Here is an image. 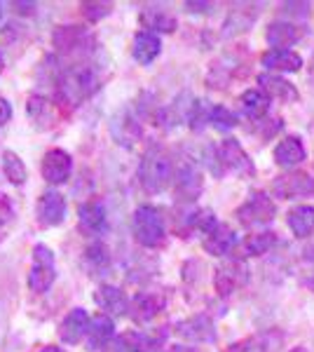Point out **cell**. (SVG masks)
<instances>
[{
    "label": "cell",
    "mask_w": 314,
    "mask_h": 352,
    "mask_svg": "<svg viewBox=\"0 0 314 352\" xmlns=\"http://www.w3.org/2000/svg\"><path fill=\"white\" fill-rule=\"evenodd\" d=\"M94 300L101 310L111 312V315H127V310H129V298L124 296V292H120V289L113 285H101L96 289Z\"/></svg>",
    "instance_id": "17"
},
{
    "label": "cell",
    "mask_w": 314,
    "mask_h": 352,
    "mask_svg": "<svg viewBox=\"0 0 314 352\" xmlns=\"http://www.w3.org/2000/svg\"><path fill=\"white\" fill-rule=\"evenodd\" d=\"M131 230L139 244L148 249H155L167 237V228H164V217L157 207L153 204H141L131 217Z\"/></svg>",
    "instance_id": "1"
},
{
    "label": "cell",
    "mask_w": 314,
    "mask_h": 352,
    "mask_svg": "<svg viewBox=\"0 0 314 352\" xmlns=\"http://www.w3.org/2000/svg\"><path fill=\"white\" fill-rule=\"evenodd\" d=\"M277 244V235L270 230L265 232H256V235H249L247 240H244L242 249L247 256H262V254H267L272 247Z\"/></svg>",
    "instance_id": "29"
},
{
    "label": "cell",
    "mask_w": 314,
    "mask_h": 352,
    "mask_svg": "<svg viewBox=\"0 0 314 352\" xmlns=\"http://www.w3.org/2000/svg\"><path fill=\"white\" fill-rule=\"evenodd\" d=\"M127 343V348L134 352H157L159 350V338L157 336H148V333H129L122 338Z\"/></svg>",
    "instance_id": "33"
},
{
    "label": "cell",
    "mask_w": 314,
    "mask_h": 352,
    "mask_svg": "<svg viewBox=\"0 0 314 352\" xmlns=\"http://www.w3.org/2000/svg\"><path fill=\"white\" fill-rule=\"evenodd\" d=\"M54 45L66 54H82L85 50L94 45V38L80 26H61L54 33Z\"/></svg>",
    "instance_id": "12"
},
{
    "label": "cell",
    "mask_w": 314,
    "mask_h": 352,
    "mask_svg": "<svg viewBox=\"0 0 314 352\" xmlns=\"http://www.w3.org/2000/svg\"><path fill=\"white\" fill-rule=\"evenodd\" d=\"M38 352H66V350L56 348V345H45V348H40Z\"/></svg>",
    "instance_id": "42"
},
{
    "label": "cell",
    "mask_w": 314,
    "mask_h": 352,
    "mask_svg": "<svg viewBox=\"0 0 314 352\" xmlns=\"http://www.w3.org/2000/svg\"><path fill=\"white\" fill-rule=\"evenodd\" d=\"M162 308H164L162 296H157V294H139L134 298V305H131V310H134L131 315H134L136 322H150Z\"/></svg>",
    "instance_id": "26"
},
{
    "label": "cell",
    "mask_w": 314,
    "mask_h": 352,
    "mask_svg": "<svg viewBox=\"0 0 314 352\" xmlns=\"http://www.w3.org/2000/svg\"><path fill=\"white\" fill-rule=\"evenodd\" d=\"M99 89V78L92 68H71L64 73V80H61V92L68 101L80 104L82 99H87L89 94H94Z\"/></svg>",
    "instance_id": "4"
},
{
    "label": "cell",
    "mask_w": 314,
    "mask_h": 352,
    "mask_svg": "<svg viewBox=\"0 0 314 352\" xmlns=\"http://www.w3.org/2000/svg\"><path fill=\"white\" fill-rule=\"evenodd\" d=\"M287 223L295 237H310L314 232V207H307V204L293 207L289 212Z\"/></svg>",
    "instance_id": "25"
},
{
    "label": "cell",
    "mask_w": 314,
    "mask_h": 352,
    "mask_svg": "<svg viewBox=\"0 0 314 352\" xmlns=\"http://www.w3.org/2000/svg\"><path fill=\"white\" fill-rule=\"evenodd\" d=\"M275 214H277V207L267 192H254V195L237 209L239 223L247 226V228L270 223V221L275 219Z\"/></svg>",
    "instance_id": "5"
},
{
    "label": "cell",
    "mask_w": 314,
    "mask_h": 352,
    "mask_svg": "<svg viewBox=\"0 0 314 352\" xmlns=\"http://www.w3.org/2000/svg\"><path fill=\"white\" fill-rule=\"evenodd\" d=\"M78 214H80V226H82L87 232H94L96 235V232L106 230V209L101 202H96V200L82 202L78 209Z\"/></svg>",
    "instance_id": "23"
},
{
    "label": "cell",
    "mask_w": 314,
    "mask_h": 352,
    "mask_svg": "<svg viewBox=\"0 0 314 352\" xmlns=\"http://www.w3.org/2000/svg\"><path fill=\"white\" fill-rule=\"evenodd\" d=\"M272 190H275L277 197L282 200H291V197H305L314 192V179L305 172H287L279 174L272 184Z\"/></svg>",
    "instance_id": "8"
},
{
    "label": "cell",
    "mask_w": 314,
    "mask_h": 352,
    "mask_svg": "<svg viewBox=\"0 0 314 352\" xmlns=\"http://www.w3.org/2000/svg\"><path fill=\"white\" fill-rule=\"evenodd\" d=\"M242 104L244 116L251 118V120H262L270 111V96H267L262 89H247L239 99Z\"/></svg>",
    "instance_id": "24"
},
{
    "label": "cell",
    "mask_w": 314,
    "mask_h": 352,
    "mask_svg": "<svg viewBox=\"0 0 314 352\" xmlns=\"http://www.w3.org/2000/svg\"><path fill=\"white\" fill-rule=\"evenodd\" d=\"M85 261H87V265L92 270H106L108 265H111V252H108L106 244L101 242H94L87 247V252H85Z\"/></svg>",
    "instance_id": "31"
},
{
    "label": "cell",
    "mask_w": 314,
    "mask_h": 352,
    "mask_svg": "<svg viewBox=\"0 0 314 352\" xmlns=\"http://www.w3.org/2000/svg\"><path fill=\"white\" fill-rule=\"evenodd\" d=\"M258 82H260V89L270 96V99H277V101L298 99V89H295L289 80H284L282 76H277V73H260Z\"/></svg>",
    "instance_id": "18"
},
{
    "label": "cell",
    "mask_w": 314,
    "mask_h": 352,
    "mask_svg": "<svg viewBox=\"0 0 314 352\" xmlns=\"http://www.w3.org/2000/svg\"><path fill=\"white\" fill-rule=\"evenodd\" d=\"M256 16H258V5H239V8L232 10V14L227 16L225 36H232V33H239V31H247V28L254 24Z\"/></svg>",
    "instance_id": "27"
},
{
    "label": "cell",
    "mask_w": 314,
    "mask_h": 352,
    "mask_svg": "<svg viewBox=\"0 0 314 352\" xmlns=\"http://www.w3.org/2000/svg\"><path fill=\"white\" fill-rule=\"evenodd\" d=\"M262 66L275 73H295L302 68V56L293 50H270L262 54Z\"/></svg>",
    "instance_id": "19"
},
{
    "label": "cell",
    "mask_w": 314,
    "mask_h": 352,
    "mask_svg": "<svg viewBox=\"0 0 314 352\" xmlns=\"http://www.w3.org/2000/svg\"><path fill=\"white\" fill-rule=\"evenodd\" d=\"M159 50H162V43H159V36L153 31H141L136 33L134 38V45H131V54H134V59L139 61V64H153V61L157 59Z\"/></svg>",
    "instance_id": "20"
},
{
    "label": "cell",
    "mask_w": 314,
    "mask_h": 352,
    "mask_svg": "<svg viewBox=\"0 0 314 352\" xmlns=\"http://www.w3.org/2000/svg\"><path fill=\"white\" fill-rule=\"evenodd\" d=\"M56 280V268H54V254L45 244H36L33 247V261L31 270H28V289L33 294H45L49 292V287Z\"/></svg>",
    "instance_id": "3"
},
{
    "label": "cell",
    "mask_w": 314,
    "mask_h": 352,
    "mask_svg": "<svg viewBox=\"0 0 314 352\" xmlns=\"http://www.w3.org/2000/svg\"><path fill=\"white\" fill-rule=\"evenodd\" d=\"M218 153H221V162L225 169L235 172L237 176H254V162L249 160L247 151L242 148L237 139H225L223 144L218 146Z\"/></svg>",
    "instance_id": "10"
},
{
    "label": "cell",
    "mask_w": 314,
    "mask_h": 352,
    "mask_svg": "<svg viewBox=\"0 0 314 352\" xmlns=\"http://www.w3.org/2000/svg\"><path fill=\"white\" fill-rule=\"evenodd\" d=\"M272 333H260V336L247 338L242 343H235L227 348V352H270L272 350Z\"/></svg>",
    "instance_id": "32"
},
{
    "label": "cell",
    "mask_w": 314,
    "mask_h": 352,
    "mask_svg": "<svg viewBox=\"0 0 314 352\" xmlns=\"http://www.w3.org/2000/svg\"><path fill=\"white\" fill-rule=\"evenodd\" d=\"M12 217H14L12 200H10L5 192H0V228H3V226H8L10 221H12Z\"/></svg>",
    "instance_id": "38"
},
{
    "label": "cell",
    "mask_w": 314,
    "mask_h": 352,
    "mask_svg": "<svg viewBox=\"0 0 314 352\" xmlns=\"http://www.w3.org/2000/svg\"><path fill=\"white\" fill-rule=\"evenodd\" d=\"M291 352H307V350H305V348H293Z\"/></svg>",
    "instance_id": "45"
},
{
    "label": "cell",
    "mask_w": 314,
    "mask_h": 352,
    "mask_svg": "<svg viewBox=\"0 0 314 352\" xmlns=\"http://www.w3.org/2000/svg\"><path fill=\"white\" fill-rule=\"evenodd\" d=\"M43 179L52 186L66 184L71 179L73 172V160H71V153H66L64 148H52L45 153L43 157Z\"/></svg>",
    "instance_id": "9"
},
{
    "label": "cell",
    "mask_w": 314,
    "mask_h": 352,
    "mask_svg": "<svg viewBox=\"0 0 314 352\" xmlns=\"http://www.w3.org/2000/svg\"><path fill=\"white\" fill-rule=\"evenodd\" d=\"M176 192H179L181 200H195L202 192V174L192 162H186L176 172Z\"/></svg>",
    "instance_id": "16"
},
{
    "label": "cell",
    "mask_w": 314,
    "mask_h": 352,
    "mask_svg": "<svg viewBox=\"0 0 314 352\" xmlns=\"http://www.w3.org/2000/svg\"><path fill=\"white\" fill-rule=\"evenodd\" d=\"M115 336V324L108 315H96L92 317V324L87 331V345L89 350H104L108 343Z\"/></svg>",
    "instance_id": "21"
},
{
    "label": "cell",
    "mask_w": 314,
    "mask_h": 352,
    "mask_svg": "<svg viewBox=\"0 0 314 352\" xmlns=\"http://www.w3.org/2000/svg\"><path fill=\"white\" fill-rule=\"evenodd\" d=\"M89 324H92V317L87 315V310L73 308L64 317V322L59 324V338L64 340L66 345H78L80 340L87 336Z\"/></svg>",
    "instance_id": "11"
},
{
    "label": "cell",
    "mask_w": 314,
    "mask_h": 352,
    "mask_svg": "<svg viewBox=\"0 0 314 352\" xmlns=\"http://www.w3.org/2000/svg\"><path fill=\"white\" fill-rule=\"evenodd\" d=\"M10 118H12V104H10L8 99H3V96H0V124H5L10 120Z\"/></svg>",
    "instance_id": "39"
},
{
    "label": "cell",
    "mask_w": 314,
    "mask_h": 352,
    "mask_svg": "<svg viewBox=\"0 0 314 352\" xmlns=\"http://www.w3.org/2000/svg\"><path fill=\"white\" fill-rule=\"evenodd\" d=\"M141 24L146 28H153V31L171 33L176 28V19L164 8H146L141 12Z\"/></svg>",
    "instance_id": "28"
},
{
    "label": "cell",
    "mask_w": 314,
    "mask_h": 352,
    "mask_svg": "<svg viewBox=\"0 0 314 352\" xmlns=\"http://www.w3.org/2000/svg\"><path fill=\"white\" fill-rule=\"evenodd\" d=\"M171 160L164 151L150 148L141 160L139 167V181L148 192H162L171 181Z\"/></svg>",
    "instance_id": "2"
},
{
    "label": "cell",
    "mask_w": 314,
    "mask_h": 352,
    "mask_svg": "<svg viewBox=\"0 0 314 352\" xmlns=\"http://www.w3.org/2000/svg\"><path fill=\"white\" fill-rule=\"evenodd\" d=\"M36 219L43 228H54L66 219V200L61 192L45 190L36 204Z\"/></svg>",
    "instance_id": "7"
},
{
    "label": "cell",
    "mask_w": 314,
    "mask_h": 352,
    "mask_svg": "<svg viewBox=\"0 0 314 352\" xmlns=\"http://www.w3.org/2000/svg\"><path fill=\"white\" fill-rule=\"evenodd\" d=\"M176 333L181 338L190 340V343H209V340L216 338L214 331V322L209 320L207 315H195L190 320H183L176 324Z\"/></svg>",
    "instance_id": "13"
},
{
    "label": "cell",
    "mask_w": 314,
    "mask_h": 352,
    "mask_svg": "<svg viewBox=\"0 0 314 352\" xmlns=\"http://www.w3.org/2000/svg\"><path fill=\"white\" fill-rule=\"evenodd\" d=\"M305 160V148L298 136H289V139L279 141L275 148V162L284 169H293L295 164Z\"/></svg>",
    "instance_id": "22"
},
{
    "label": "cell",
    "mask_w": 314,
    "mask_h": 352,
    "mask_svg": "<svg viewBox=\"0 0 314 352\" xmlns=\"http://www.w3.org/2000/svg\"><path fill=\"white\" fill-rule=\"evenodd\" d=\"M186 8H190V12H207L204 8H211V5H207V3H188Z\"/></svg>",
    "instance_id": "41"
},
{
    "label": "cell",
    "mask_w": 314,
    "mask_h": 352,
    "mask_svg": "<svg viewBox=\"0 0 314 352\" xmlns=\"http://www.w3.org/2000/svg\"><path fill=\"white\" fill-rule=\"evenodd\" d=\"M209 122L214 124L218 132H227V129H232L237 124V116L230 109H225V106H214Z\"/></svg>",
    "instance_id": "34"
},
{
    "label": "cell",
    "mask_w": 314,
    "mask_h": 352,
    "mask_svg": "<svg viewBox=\"0 0 314 352\" xmlns=\"http://www.w3.org/2000/svg\"><path fill=\"white\" fill-rule=\"evenodd\" d=\"M211 109H214V106H209L207 101H192L190 113H188V120H190V127H192V129H202L204 124L209 122Z\"/></svg>",
    "instance_id": "35"
},
{
    "label": "cell",
    "mask_w": 314,
    "mask_h": 352,
    "mask_svg": "<svg viewBox=\"0 0 314 352\" xmlns=\"http://www.w3.org/2000/svg\"><path fill=\"white\" fill-rule=\"evenodd\" d=\"M169 352H195V350L188 348V345H176V348H171Z\"/></svg>",
    "instance_id": "43"
},
{
    "label": "cell",
    "mask_w": 314,
    "mask_h": 352,
    "mask_svg": "<svg viewBox=\"0 0 314 352\" xmlns=\"http://www.w3.org/2000/svg\"><path fill=\"white\" fill-rule=\"evenodd\" d=\"M237 244V232L225 223H218L214 230L204 237V252L211 256H225L235 249Z\"/></svg>",
    "instance_id": "14"
},
{
    "label": "cell",
    "mask_w": 314,
    "mask_h": 352,
    "mask_svg": "<svg viewBox=\"0 0 314 352\" xmlns=\"http://www.w3.org/2000/svg\"><path fill=\"white\" fill-rule=\"evenodd\" d=\"M0 19H3V5H0Z\"/></svg>",
    "instance_id": "47"
},
{
    "label": "cell",
    "mask_w": 314,
    "mask_h": 352,
    "mask_svg": "<svg viewBox=\"0 0 314 352\" xmlns=\"http://www.w3.org/2000/svg\"><path fill=\"white\" fill-rule=\"evenodd\" d=\"M265 38L272 45V50H289L302 38V28L291 24V21H272L267 26Z\"/></svg>",
    "instance_id": "15"
},
{
    "label": "cell",
    "mask_w": 314,
    "mask_h": 352,
    "mask_svg": "<svg viewBox=\"0 0 314 352\" xmlns=\"http://www.w3.org/2000/svg\"><path fill=\"white\" fill-rule=\"evenodd\" d=\"M249 280V268L242 258H230L216 270V277H214V285H216V292L221 296H230L232 292H237L239 287H244Z\"/></svg>",
    "instance_id": "6"
},
{
    "label": "cell",
    "mask_w": 314,
    "mask_h": 352,
    "mask_svg": "<svg viewBox=\"0 0 314 352\" xmlns=\"http://www.w3.org/2000/svg\"><path fill=\"white\" fill-rule=\"evenodd\" d=\"M3 172H5V176H8L10 184H14V186H21L28 179L26 164L14 151H5L3 153Z\"/></svg>",
    "instance_id": "30"
},
{
    "label": "cell",
    "mask_w": 314,
    "mask_h": 352,
    "mask_svg": "<svg viewBox=\"0 0 314 352\" xmlns=\"http://www.w3.org/2000/svg\"><path fill=\"white\" fill-rule=\"evenodd\" d=\"M127 350L129 348H127V343H124V340H113V343H108L101 352H127Z\"/></svg>",
    "instance_id": "40"
},
{
    "label": "cell",
    "mask_w": 314,
    "mask_h": 352,
    "mask_svg": "<svg viewBox=\"0 0 314 352\" xmlns=\"http://www.w3.org/2000/svg\"><path fill=\"white\" fill-rule=\"evenodd\" d=\"M3 66H5V59H3V52H0V71H3Z\"/></svg>",
    "instance_id": "44"
},
{
    "label": "cell",
    "mask_w": 314,
    "mask_h": 352,
    "mask_svg": "<svg viewBox=\"0 0 314 352\" xmlns=\"http://www.w3.org/2000/svg\"><path fill=\"white\" fill-rule=\"evenodd\" d=\"M111 3H82L80 5V10H82V16L89 21H99L104 19L106 14H111Z\"/></svg>",
    "instance_id": "37"
},
{
    "label": "cell",
    "mask_w": 314,
    "mask_h": 352,
    "mask_svg": "<svg viewBox=\"0 0 314 352\" xmlns=\"http://www.w3.org/2000/svg\"><path fill=\"white\" fill-rule=\"evenodd\" d=\"M190 226L195 230H202V232H207V235H209V232L218 226V221H216L211 209H197L195 214H190Z\"/></svg>",
    "instance_id": "36"
},
{
    "label": "cell",
    "mask_w": 314,
    "mask_h": 352,
    "mask_svg": "<svg viewBox=\"0 0 314 352\" xmlns=\"http://www.w3.org/2000/svg\"><path fill=\"white\" fill-rule=\"evenodd\" d=\"M310 287H312V292H314V277H312V280H310Z\"/></svg>",
    "instance_id": "46"
}]
</instances>
